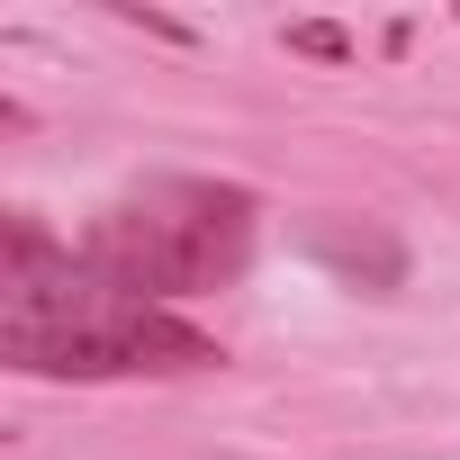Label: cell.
I'll return each mask as SVG.
<instances>
[{
  "label": "cell",
  "mask_w": 460,
  "mask_h": 460,
  "mask_svg": "<svg viewBox=\"0 0 460 460\" xmlns=\"http://www.w3.org/2000/svg\"><path fill=\"white\" fill-rule=\"evenodd\" d=\"M0 361L28 379H190L217 370V334L172 307H136L82 271L37 217H10V271H0Z\"/></svg>",
  "instance_id": "6da1fadb"
},
{
  "label": "cell",
  "mask_w": 460,
  "mask_h": 460,
  "mask_svg": "<svg viewBox=\"0 0 460 460\" xmlns=\"http://www.w3.org/2000/svg\"><path fill=\"white\" fill-rule=\"evenodd\" d=\"M253 226H262V199L244 181H154V190L118 199L73 253L118 298L172 307V298H199V289L235 280L253 262Z\"/></svg>",
  "instance_id": "7a4b0ae2"
},
{
  "label": "cell",
  "mask_w": 460,
  "mask_h": 460,
  "mask_svg": "<svg viewBox=\"0 0 460 460\" xmlns=\"http://www.w3.org/2000/svg\"><path fill=\"white\" fill-rule=\"evenodd\" d=\"M316 253H325L334 271H352V280L370 271V289H397V271H406V253H397L388 235H370V226H361V235H352V226H334V217L316 226Z\"/></svg>",
  "instance_id": "3957f363"
},
{
  "label": "cell",
  "mask_w": 460,
  "mask_h": 460,
  "mask_svg": "<svg viewBox=\"0 0 460 460\" xmlns=\"http://www.w3.org/2000/svg\"><path fill=\"white\" fill-rule=\"evenodd\" d=\"M289 46H298V55H316V64H343V55H352V37H343L334 19H298V28H289Z\"/></svg>",
  "instance_id": "277c9868"
},
{
  "label": "cell",
  "mask_w": 460,
  "mask_h": 460,
  "mask_svg": "<svg viewBox=\"0 0 460 460\" xmlns=\"http://www.w3.org/2000/svg\"><path fill=\"white\" fill-rule=\"evenodd\" d=\"M118 19H127V28H145V37H172V46H190V28H181V19H154V10H118Z\"/></svg>",
  "instance_id": "5b68a950"
}]
</instances>
